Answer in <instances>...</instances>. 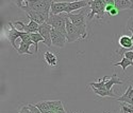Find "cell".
I'll return each instance as SVG.
<instances>
[{"instance_id": "cell-21", "label": "cell", "mask_w": 133, "mask_h": 113, "mask_svg": "<svg viewBox=\"0 0 133 113\" xmlns=\"http://www.w3.org/2000/svg\"><path fill=\"white\" fill-rule=\"evenodd\" d=\"M35 106L37 107V109L42 112V113H49L50 109L48 106V101H39V103L35 104Z\"/></svg>"}, {"instance_id": "cell-9", "label": "cell", "mask_w": 133, "mask_h": 113, "mask_svg": "<svg viewBox=\"0 0 133 113\" xmlns=\"http://www.w3.org/2000/svg\"><path fill=\"white\" fill-rule=\"evenodd\" d=\"M9 26L11 27L10 32H9V36H8L9 41L11 42V44H12V47L17 50L18 48L16 47V40H17L18 38H20V36H21V31H19L18 29H16V28L14 27V23H13L12 21H9Z\"/></svg>"}, {"instance_id": "cell-11", "label": "cell", "mask_w": 133, "mask_h": 113, "mask_svg": "<svg viewBox=\"0 0 133 113\" xmlns=\"http://www.w3.org/2000/svg\"><path fill=\"white\" fill-rule=\"evenodd\" d=\"M88 4V1H85V0H79V1H72V2H68L67 7L65 10L66 14H70L74 11H77L81 7H85Z\"/></svg>"}, {"instance_id": "cell-5", "label": "cell", "mask_w": 133, "mask_h": 113, "mask_svg": "<svg viewBox=\"0 0 133 113\" xmlns=\"http://www.w3.org/2000/svg\"><path fill=\"white\" fill-rule=\"evenodd\" d=\"M109 79L108 76H103L100 79H98L99 82L97 83H90L88 86L93 87V91L96 95H98L99 97H105V96H110V97H118L113 91H108L105 88V84Z\"/></svg>"}, {"instance_id": "cell-24", "label": "cell", "mask_w": 133, "mask_h": 113, "mask_svg": "<svg viewBox=\"0 0 133 113\" xmlns=\"http://www.w3.org/2000/svg\"><path fill=\"white\" fill-rule=\"evenodd\" d=\"M28 106V108L30 109V111H31V113H42L38 109H37V107L35 106V105H32V104H28L27 105Z\"/></svg>"}, {"instance_id": "cell-10", "label": "cell", "mask_w": 133, "mask_h": 113, "mask_svg": "<svg viewBox=\"0 0 133 113\" xmlns=\"http://www.w3.org/2000/svg\"><path fill=\"white\" fill-rule=\"evenodd\" d=\"M85 16H86V13L84 11H81L78 14H68L69 20L75 26H86Z\"/></svg>"}, {"instance_id": "cell-2", "label": "cell", "mask_w": 133, "mask_h": 113, "mask_svg": "<svg viewBox=\"0 0 133 113\" xmlns=\"http://www.w3.org/2000/svg\"><path fill=\"white\" fill-rule=\"evenodd\" d=\"M66 31H67V42L71 43L78 40H83L87 36L86 26H75L69 20L66 21Z\"/></svg>"}, {"instance_id": "cell-23", "label": "cell", "mask_w": 133, "mask_h": 113, "mask_svg": "<svg viewBox=\"0 0 133 113\" xmlns=\"http://www.w3.org/2000/svg\"><path fill=\"white\" fill-rule=\"evenodd\" d=\"M127 30L132 33V36H133V16L130 17L127 21Z\"/></svg>"}, {"instance_id": "cell-18", "label": "cell", "mask_w": 133, "mask_h": 113, "mask_svg": "<svg viewBox=\"0 0 133 113\" xmlns=\"http://www.w3.org/2000/svg\"><path fill=\"white\" fill-rule=\"evenodd\" d=\"M47 101H48V106H49L50 111H63V110H65L61 100H47Z\"/></svg>"}, {"instance_id": "cell-3", "label": "cell", "mask_w": 133, "mask_h": 113, "mask_svg": "<svg viewBox=\"0 0 133 113\" xmlns=\"http://www.w3.org/2000/svg\"><path fill=\"white\" fill-rule=\"evenodd\" d=\"M68 20V14L62 13L59 15H53L50 13L49 19L47 21V23L51 26L52 29L58 30L62 34L66 36L67 35V31H66V21Z\"/></svg>"}, {"instance_id": "cell-25", "label": "cell", "mask_w": 133, "mask_h": 113, "mask_svg": "<svg viewBox=\"0 0 133 113\" xmlns=\"http://www.w3.org/2000/svg\"><path fill=\"white\" fill-rule=\"evenodd\" d=\"M19 113H31V111H30V109L28 108V106H24V107H21Z\"/></svg>"}, {"instance_id": "cell-4", "label": "cell", "mask_w": 133, "mask_h": 113, "mask_svg": "<svg viewBox=\"0 0 133 113\" xmlns=\"http://www.w3.org/2000/svg\"><path fill=\"white\" fill-rule=\"evenodd\" d=\"M88 4L91 6V13H88V19H98L100 20L103 18L105 14V6H107V0H93L88 1Z\"/></svg>"}, {"instance_id": "cell-17", "label": "cell", "mask_w": 133, "mask_h": 113, "mask_svg": "<svg viewBox=\"0 0 133 113\" xmlns=\"http://www.w3.org/2000/svg\"><path fill=\"white\" fill-rule=\"evenodd\" d=\"M44 58H45V61L50 66V67H54V66H58V57H57V55H54L53 53L47 51L45 53V55H44Z\"/></svg>"}, {"instance_id": "cell-19", "label": "cell", "mask_w": 133, "mask_h": 113, "mask_svg": "<svg viewBox=\"0 0 133 113\" xmlns=\"http://www.w3.org/2000/svg\"><path fill=\"white\" fill-rule=\"evenodd\" d=\"M118 66L123 68V72L125 73L128 67H133V61L132 60H129L126 57H123V59H121L119 62H116V63L113 64V67H118Z\"/></svg>"}, {"instance_id": "cell-12", "label": "cell", "mask_w": 133, "mask_h": 113, "mask_svg": "<svg viewBox=\"0 0 133 113\" xmlns=\"http://www.w3.org/2000/svg\"><path fill=\"white\" fill-rule=\"evenodd\" d=\"M67 4L68 2H58V1H52V4H51V14L53 15H59V14H62V13H65V10L67 7Z\"/></svg>"}, {"instance_id": "cell-7", "label": "cell", "mask_w": 133, "mask_h": 113, "mask_svg": "<svg viewBox=\"0 0 133 113\" xmlns=\"http://www.w3.org/2000/svg\"><path fill=\"white\" fill-rule=\"evenodd\" d=\"M51 26L48 25L47 22L46 23H43L39 26V29H38V33L43 36L44 38V44H46V47H51L52 46V41H51Z\"/></svg>"}, {"instance_id": "cell-26", "label": "cell", "mask_w": 133, "mask_h": 113, "mask_svg": "<svg viewBox=\"0 0 133 113\" xmlns=\"http://www.w3.org/2000/svg\"><path fill=\"white\" fill-rule=\"evenodd\" d=\"M118 13H119V11H118L116 7H114L108 15H110V16H116V15H118Z\"/></svg>"}, {"instance_id": "cell-22", "label": "cell", "mask_w": 133, "mask_h": 113, "mask_svg": "<svg viewBox=\"0 0 133 113\" xmlns=\"http://www.w3.org/2000/svg\"><path fill=\"white\" fill-rule=\"evenodd\" d=\"M120 98L123 99H129V98H133V87L132 86H129L126 93L123 95V96H119Z\"/></svg>"}, {"instance_id": "cell-13", "label": "cell", "mask_w": 133, "mask_h": 113, "mask_svg": "<svg viewBox=\"0 0 133 113\" xmlns=\"http://www.w3.org/2000/svg\"><path fill=\"white\" fill-rule=\"evenodd\" d=\"M118 43L120 48L126 49L127 51H133V39L132 37H129L127 35L120 36L118 39Z\"/></svg>"}, {"instance_id": "cell-16", "label": "cell", "mask_w": 133, "mask_h": 113, "mask_svg": "<svg viewBox=\"0 0 133 113\" xmlns=\"http://www.w3.org/2000/svg\"><path fill=\"white\" fill-rule=\"evenodd\" d=\"M123 84H124V82L120 80L119 78L117 77L116 73H114V74L108 79V82H107V84H105V88H107L108 91H112V87H113L114 85H123Z\"/></svg>"}, {"instance_id": "cell-6", "label": "cell", "mask_w": 133, "mask_h": 113, "mask_svg": "<svg viewBox=\"0 0 133 113\" xmlns=\"http://www.w3.org/2000/svg\"><path fill=\"white\" fill-rule=\"evenodd\" d=\"M51 41H52V46L64 48L66 42H67V37L61 32H59L58 30L52 29L51 30Z\"/></svg>"}, {"instance_id": "cell-14", "label": "cell", "mask_w": 133, "mask_h": 113, "mask_svg": "<svg viewBox=\"0 0 133 113\" xmlns=\"http://www.w3.org/2000/svg\"><path fill=\"white\" fill-rule=\"evenodd\" d=\"M32 44H34L33 43L32 40H28V41H20V44H19V47L17 49V52L19 55H33L32 52H30V47L32 46Z\"/></svg>"}, {"instance_id": "cell-27", "label": "cell", "mask_w": 133, "mask_h": 113, "mask_svg": "<svg viewBox=\"0 0 133 113\" xmlns=\"http://www.w3.org/2000/svg\"><path fill=\"white\" fill-rule=\"evenodd\" d=\"M49 113H66V111L65 110H63V111H50Z\"/></svg>"}, {"instance_id": "cell-28", "label": "cell", "mask_w": 133, "mask_h": 113, "mask_svg": "<svg viewBox=\"0 0 133 113\" xmlns=\"http://www.w3.org/2000/svg\"><path fill=\"white\" fill-rule=\"evenodd\" d=\"M75 113H77V112H75Z\"/></svg>"}, {"instance_id": "cell-15", "label": "cell", "mask_w": 133, "mask_h": 113, "mask_svg": "<svg viewBox=\"0 0 133 113\" xmlns=\"http://www.w3.org/2000/svg\"><path fill=\"white\" fill-rule=\"evenodd\" d=\"M115 7L118 11L132 10L133 9V1L132 0H115Z\"/></svg>"}, {"instance_id": "cell-1", "label": "cell", "mask_w": 133, "mask_h": 113, "mask_svg": "<svg viewBox=\"0 0 133 113\" xmlns=\"http://www.w3.org/2000/svg\"><path fill=\"white\" fill-rule=\"evenodd\" d=\"M51 0H26V1H16V5L25 11V13L29 11H34L44 14H50L51 12Z\"/></svg>"}, {"instance_id": "cell-20", "label": "cell", "mask_w": 133, "mask_h": 113, "mask_svg": "<svg viewBox=\"0 0 133 113\" xmlns=\"http://www.w3.org/2000/svg\"><path fill=\"white\" fill-rule=\"evenodd\" d=\"M31 40L33 41V43H34L35 53H37V52H38V42H39V41L44 42L43 36L41 35L39 33H33V34H31Z\"/></svg>"}, {"instance_id": "cell-8", "label": "cell", "mask_w": 133, "mask_h": 113, "mask_svg": "<svg viewBox=\"0 0 133 113\" xmlns=\"http://www.w3.org/2000/svg\"><path fill=\"white\" fill-rule=\"evenodd\" d=\"M14 25L20 27V29H18L19 31L21 30L23 32H26V33H29V34L38 33L39 25H37L36 22L33 21V20H29V23H24L23 21H15Z\"/></svg>"}]
</instances>
